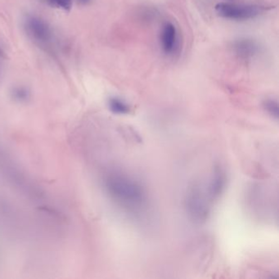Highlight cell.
Here are the masks:
<instances>
[{
  "label": "cell",
  "mask_w": 279,
  "mask_h": 279,
  "mask_svg": "<svg viewBox=\"0 0 279 279\" xmlns=\"http://www.w3.org/2000/svg\"><path fill=\"white\" fill-rule=\"evenodd\" d=\"M107 189L112 198L129 207H139L144 201V192L137 182L124 175L110 176Z\"/></svg>",
  "instance_id": "cell-1"
},
{
  "label": "cell",
  "mask_w": 279,
  "mask_h": 279,
  "mask_svg": "<svg viewBox=\"0 0 279 279\" xmlns=\"http://www.w3.org/2000/svg\"><path fill=\"white\" fill-rule=\"evenodd\" d=\"M217 14L223 18L234 21H247L258 16L263 7L257 5L237 4L231 2H219L215 6Z\"/></svg>",
  "instance_id": "cell-2"
},
{
  "label": "cell",
  "mask_w": 279,
  "mask_h": 279,
  "mask_svg": "<svg viewBox=\"0 0 279 279\" xmlns=\"http://www.w3.org/2000/svg\"><path fill=\"white\" fill-rule=\"evenodd\" d=\"M24 29L31 40L40 44H47L53 38L50 26L37 16L29 15L24 19Z\"/></svg>",
  "instance_id": "cell-3"
},
{
  "label": "cell",
  "mask_w": 279,
  "mask_h": 279,
  "mask_svg": "<svg viewBox=\"0 0 279 279\" xmlns=\"http://www.w3.org/2000/svg\"><path fill=\"white\" fill-rule=\"evenodd\" d=\"M187 207L189 213L194 219L198 221L205 220L207 219L208 207L198 189H194L189 194L187 200Z\"/></svg>",
  "instance_id": "cell-4"
},
{
  "label": "cell",
  "mask_w": 279,
  "mask_h": 279,
  "mask_svg": "<svg viewBox=\"0 0 279 279\" xmlns=\"http://www.w3.org/2000/svg\"><path fill=\"white\" fill-rule=\"evenodd\" d=\"M177 30L172 23L166 22L163 26L161 35V44L165 54H171L177 46Z\"/></svg>",
  "instance_id": "cell-5"
},
{
  "label": "cell",
  "mask_w": 279,
  "mask_h": 279,
  "mask_svg": "<svg viewBox=\"0 0 279 279\" xmlns=\"http://www.w3.org/2000/svg\"><path fill=\"white\" fill-rule=\"evenodd\" d=\"M233 51L241 59H252L258 54L260 47L253 40L240 39L233 43Z\"/></svg>",
  "instance_id": "cell-6"
},
{
  "label": "cell",
  "mask_w": 279,
  "mask_h": 279,
  "mask_svg": "<svg viewBox=\"0 0 279 279\" xmlns=\"http://www.w3.org/2000/svg\"><path fill=\"white\" fill-rule=\"evenodd\" d=\"M108 107L111 112L115 114L124 115L127 114L130 112V107L127 103L120 98H112L108 101Z\"/></svg>",
  "instance_id": "cell-7"
},
{
  "label": "cell",
  "mask_w": 279,
  "mask_h": 279,
  "mask_svg": "<svg viewBox=\"0 0 279 279\" xmlns=\"http://www.w3.org/2000/svg\"><path fill=\"white\" fill-rule=\"evenodd\" d=\"M223 185H224V179H223V175L220 172H218L214 176V179L210 184V188H209L210 194L213 198L219 195V193H221V191L223 189Z\"/></svg>",
  "instance_id": "cell-8"
},
{
  "label": "cell",
  "mask_w": 279,
  "mask_h": 279,
  "mask_svg": "<svg viewBox=\"0 0 279 279\" xmlns=\"http://www.w3.org/2000/svg\"><path fill=\"white\" fill-rule=\"evenodd\" d=\"M12 97L15 101L17 102H26L30 98V91L25 87L18 86L15 87L12 90Z\"/></svg>",
  "instance_id": "cell-9"
},
{
  "label": "cell",
  "mask_w": 279,
  "mask_h": 279,
  "mask_svg": "<svg viewBox=\"0 0 279 279\" xmlns=\"http://www.w3.org/2000/svg\"><path fill=\"white\" fill-rule=\"evenodd\" d=\"M265 109L270 113L272 117L277 119L279 117V104L277 102L272 99L266 100L264 103Z\"/></svg>",
  "instance_id": "cell-10"
},
{
  "label": "cell",
  "mask_w": 279,
  "mask_h": 279,
  "mask_svg": "<svg viewBox=\"0 0 279 279\" xmlns=\"http://www.w3.org/2000/svg\"><path fill=\"white\" fill-rule=\"evenodd\" d=\"M49 2L54 7L61 8L64 11H70L73 4V0H49Z\"/></svg>",
  "instance_id": "cell-11"
},
{
  "label": "cell",
  "mask_w": 279,
  "mask_h": 279,
  "mask_svg": "<svg viewBox=\"0 0 279 279\" xmlns=\"http://www.w3.org/2000/svg\"><path fill=\"white\" fill-rule=\"evenodd\" d=\"M78 3L81 5H87L91 2V0H76Z\"/></svg>",
  "instance_id": "cell-12"
},
{
  "label": "cell",
  "mask_w": 279,
  "mask_h": 279,
  "mask_svg": "<svg viewBox=\"0 0 279 279\" xmlns=\"http://www.w3.org/2000/svg\"><path fill=\"white\" fill-rule=\"evenodd\" d=\"M2 52L0 49V73H1V66H2Z\"/></svg>",
  "instance_id": "cell-13"
}]
</instances>
